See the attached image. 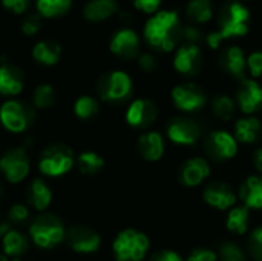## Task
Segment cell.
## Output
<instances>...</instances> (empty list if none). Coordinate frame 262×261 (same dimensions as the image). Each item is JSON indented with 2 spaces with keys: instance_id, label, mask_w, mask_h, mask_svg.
<instances>
[{
  "instance_id": "obj_1",
  "label": "cell",
  "mask_w": 262,
  "mask_h": 261,
  "mask_svg": "<svg viewBox=\"0 0 262 261\" xmlns=\"http://www.w3.org/2000/svg\"><path fill=\"white\" fill-rule=\"evenodd\" d=\"M252 23L250 8L238 0H226L220 9H216V29L209 31L204 35V42L209 49L216 51L226 40L243 38L249 35Z\"/></svg>"
},
{
  "instance_id": "obj_2",
  "label": "cell",
  "mask_w": 262,
  "mask_h": 261,
  "mask_svg": "<svg viewBox=\"0 0 262 261\" xmlns=\"http://www.w3.org/2000/svg\"><path fill=\"white\" fill-rule=\"evenodd\" d=\"M181 15L175 9H160L143 25L144 42L158 52H173L181 42Z\"/></svg>"
},
{
  "instance_id": "obj_3",
  "label": "cell",
  "mask_w": 262,
  "mask_h": 261,
  "mask_svg": "<svg viewBox=\"0 0 262 261\" xmlns=\"http://www.w3.org/2000/svg\"><path fill=\"white\" fill-rule=\"evenodd\" d=\"M31 242L43 249L51 251L57 248L66 238V228L63 222L54 214H40L37 215L28 228Z\"/></svg>"
},
{
  "instance_id": "obj_4",
  "label": "cell",
  "mask_w": 262,
  "mask_h": 261,
  "mask_svg": "<svg viewBox=\"0 0 262 261\" xmlns=\"http://www.w3.org/2000/svg\"><path fill=\"white\" fill-rule=\"evenodd\" d=\"M149 249V237L134 228L120 231L112 243V252L117 261H144Z\"/></svg>"
},
{
  "instance_id": "obj_5",
  "label": "cell",
  "mask_w": 262,
  "mask_h": 261,
  "mask_svg": "<svg viewBox=\"0 0 262 261\" xmlns=\"http://www.w3.org/2000/svg\"><path fill=\"white\" fill-rule=\"evenodd\" d=\"M74 165H75L74 151L63 143H55L48 146L38 158L40 174L49 178H58L66 175L68 172H71Z\"/></svg>"
},
{
  "instance_id": "obj_6",
  "label": "cell",
  "mask_w": 262,
  "mask_h": 261,
  "mask_svg": "<svg viewBox=\"0 0 262 261\" xmlns=\"http://www.w3.org/2000/svg\"><path fill=\"white\" fill-rule=\"evenodd\" d=\"M134 89L132 77L123 69H114L104 74L98 83V95L103 102L120 103L130 97Z\"/></svg>"
},
{
  "instance_id": "obj_7",
  "label": "cell",
  "mask_w": 262,
  "mask_h": 261,
  "mask_svg": "<svg viewBox=\"0 0 262 261\" xmlns=\"http://www.w3.org/2000/svg\"><path fill=\"white\" fill-rule=\"evenodd\" d=\"M32 109L20 100L9 98L0 105V125L11 134L26 132L32 123Z\"/></svg>"
},
{
  "instance_id": "obj_8",
  "label": "cell",
  "mask_w": 262,
  "mask_h": 261,
  "mask_svg": "<svg viewBox=\"0 0 262 261\" xmlns=\"http://www.w3.org/2000/svg\"><path fill=\"white\" fill-rule=\"evenodd\" d=\"M170 98L175 108L186 114H193L201 111L209 100L206 91L193 82H184L175 85L170 91Z\"/></svg>"
},
{
  "instance_id": "obj_9",
  "label": "cell",
  "mask_w": 262,
  "mask_h": 261,
  "mask_svg": "<svg viewBox=\"0 0 262 261\" xmlns=\"http://www.w3.org/2000/svg\"><path fill=\"white\" fill-rule=\"evenodd\" d=\"M0 172L3 178L11 185L25 182L31 172V162L25 148L8 149L0 157Z\"/></svg>"
},
{
  "instance_id": "obj_10",
  "label": "cell",
  "mask_w": 262,
  "mask_h": 261,
  "mask_svg": "<svg viewBox=\"0 0 262 261\" xmlns=\"http://www.w3.org/2000/svg\"><path fill=\"white\" fill-rule=\"evenodd\" d=\"M204 148L212 160L223 163L233 160L238 155L239 143L232 132L226 129H215L204 138Z\"/></svg>"
},
{
  "instance_id": "obj_11",
  "label": "cell",
  "mask_w": 262,
  "mask_h": 261,
  "mask_svg": "<svg viewBox=\"0 0 262 261\" xmlns=\"http://www.w3.org/2000/svg\"><path fill=\"white\" fill-rule=\"evenodd\" d=\"M109 51L118 58L134 60L141 52V37L132 26H121L109 38Z\"/></svg>"
},
{
  "instance_id": "obj_12",
  "label": "cell",
  "mask_w": 262,
  "mask_h": 261,
  "mask_svg": "<svg viewBox=\"0 0 262 261\" xmlns=\"http://www.w3.org/2000/svg\"><path fill=\"white\" fill-rule=\"evenodd\" d=\"M172 66L183 77H195L203 68V48L195 43H180L173 51Z\"/></svg>"
},
{
  "instance_id": "obj_13",
  "label": "cell",
  "mask_w": 262,
  "mask_h": 261,
  "mask_svg": "<svg viewBox=\"0 0 262 261\" xmlns=\"http://www.w3.org/2000/svg\"><path fill=\"white\" fill-rule=\"evenodd\" d=\"M66 243L68 246L77 252V254H94L101 246V237L100 234L84 225H74L66 229Z\"/></svg>"
},
{
  "instance_id": "obj_14",
  "label": "cell",
  "mask_w": 262,
  "mask_h": 261,
  "mask_svg": "<svg viewBox=\"0 0 262 261\" xmlns=\"http://www.w3.org/2000/svg\"><path fill=\"white\" fill-rule=\"evenodd\" d=\"M167 138L177 146H193L201 138V126L189 117H177L166 128Z\"/></svg>"
},
{
  "instance_id": "obj_15",
  "label": "cell",
  "mask_w": 262,
  "mask_h": 261,
  "mask_svg": "<svg viewBox=\"0 0 262 261\" xmlns=\"http://www.w3.org/2000/svg\"><path fill=\"white\" fill-rule=\"evenodd\" d=\"M158 118V106L150 98H135L126 109V123L135 129H149Z\"/></svg>"
},
{
  "instance_id": "obj_16",
  "label": "cell",
  "mask_w": 262,
  "mask_h": 261,
  "mask_svg": "<svg viewBox=\"0 0 262 261\" xmlns=\"http://www.w3.org/2000/svg\"><path fill=\"white\" fill-rule=\"evenodd\" d=\"M235 102L244 115H256L262 109V85L249 77L241 80Z\"/></svg>"
},
{
  "instance_id": "obj_17",
  "label": "cell",
  "mask_w": 262,
  "mask_h": 261,
  "mask_svg": "<svg viewBox=\"0 0 262 261\" xmlns=\"http://www.w3.org/2000/svg\"><path fill=\"white\" fill-rule=\"evenodd\" d=\"M203 200L207 206L218 211H230L236 206L238 195L226 182H212L203 191Z\"/></svg>"
},
{
  "instance_id": "obj_18",
  "label": "cell",
  "mask_w": 262,
  "mask_h": 261,
  "mask_svg": "<svg viewBox=\"0 0 262 261\" xmlns=\"http://www.w3.org/2000/svg\"><path fill=\"white\" fill-rule=\"evenodd\" d=\"M212 174V166L204 157H192L186 160L180 171L178 178L180 183L186 188H198L201 186Z\"/></svg>"
},
{
  "instance_id": "obj_19",
  "label": "cell",
  "mask_w": 262,
  "mask_h": 261,
  "mask_svg": "<svg viewBox=\"0 0 262 261\" xmlns=\"http://www.w3.org/2000/svg\"><path fill=\"white\" fill-rule=\"evenodd\" d=\"M121 11L118 0H86L81 8V17L92 25H100L118 15Z\"/></svg>"
},
{
  "instance_id": "obj_20",
  "label": "cell",
  "mask_w": 262,
  "mask_h": 261,
  "mask_svg": "<svg viewBox=\"0 0 262 261\" xmlns=\"http://www.w3.org/2000/svg\"><path fill=\"white\" fill-rule=\"evenodd\" d=\"M247 55L244 49L239 45H230L227 46L220 58V65L224 72L232 75L236 80H244L247 78Z\"/></svg>"
},
{
  "instance_id": "obj_21",
  "label": "cell",
  "mask_w": 262,
  "mask_h": 261,
  "mask_svg": "<svg viewBox=\"0 0 262 261\" xmlns=\"http://www.w3.org/2000/svg\"><path fill=\"white\" fill-rule=\"evenodd\" d=\"M137 151L146 162H158L166 152L164 137L158 131H146L137 140Z\"/></svg>"
},
{
  "instance_id": "obj_22",
  "label": "cell",
  "mask_w": 262,
  "mask_h": 261,
  "mask_svg": "<svg viewBox=\"0 0 262 261\" xmlns=\"http://www.w3.org/2000/svg\"><path fill=\"white\" fill-rule=\"evenodd\" d=\"M25 89L23 72L12 63H0V95L3 97H17Z\"/></svg>"
},
{
  "instance_id": "obj_23",
  "label": "cell",
  "mask_w": 262,
  "mask_h": 261,
  "mask_svg": "<svg viewBox=\"0 0 262 261\" xmlns=\"http://www.w3.org/2000/svg\"><path fill=\"white\" fill-rule=\"evenodd\" d=\"M184 17L187 23L195 26H206L216 17V6L213 0H187L184 6Z\"/></svg>"
},
{
  "instance_id": "obj_24",
  "label": "cell",
  "mask_w": 262,
  "mask_h": 261,
  "mask_svg": "<svg viewBox=\"0 0 262 261\" xmlns=\"http://www.w3.org/2000/svg\"><path fill=\"white\" fill-rule=\"evenodd\" d=\"M233 137L238 143L255 145L262 137V122L256 115H244L236 120Z\"/></svg>"
},
{
  "instance_id": "obj_25",
  "label": "cell",
  "mask_w": 262,
  "mask_h": 261,
  "mask_svg": "<svg viewBox=\"0 0 262 261\" xmlns=\"http://www.w3.org/2000/svg\"><path fill=\"white\" fill-rule=\"evenodd\" d=\"M31 57L35 63L41 66H55L61 58V46L55 40H38L31 48Z\"/></svg>"
},
{
  "instance_id": "obj_26",
  "label": "cell",
  "mask_w": 262,
  "mask_h": 261,
  "mask_svg": "<svg viewBox=\"0 0 262 261\" xmlns=\"http://www.w3.org/2000/svg\"><path fill=\"white\" fill-rule=\"evenodd\" d=\"M28 205L37 212H45L52 203V191L41 178H34L26 189Z\"/></svg>"
},
{
  "instance_id": "obj_27",
  "label": "cell",
  "mask_w": 262,
  "mask_h": 261,
  "mask_svg": "<svg viewBox=\"0 0 262 261\" xmlns=\"http://www.w3.org/2000/svg\"><path fill=\"white\" fill-rule=\"evenodd\" d=\"M239 198L246 208L262 211V175H250L243 182Z\"/></svg>"
},
{
  "instance_id": "obj_28",
  "label": "cell",
  "mask_w": 262,
  "mask_h": 261,
  "mask_svg": "<svg viewBox=\"0 0 262 261\" xmlns=\"http://www.w3.org/2000/svg\"><path fill=\"white\" fill-rule=\"evenodd\" d=\"M2 249L5 257L18 258L29 249V240L23 232L17 229H8L2 235Z\"/></svg>"
},
{
  "instance_id": "obj_29",
  "label": "cell",
  "mask_w": 262,
  "mask_h": 261,
  "mask_svg": "<svg viewBox=\"0 0 262 261\" xmlns=\"http://www.w3.org/2000/svg\"><path fill=\"white\" fill-rule=\"evenodd\" d=\"M72 3L74 0H34L37 15L46 20L64 17L72 9Z\"/></svg>"
},
{
  "instance_id": "obj_30",
  "label": "cell",
  "mask_w": 262,
  "mask_h": 261,
  "mask_svg": "<svg viewBox=\"0 0 262 261\" xmlns=\"http://www.w3.org/2000/svg\"><path fill=\"white\" fill-rule=\"evenodd\" d=\"M226 228L236 235H244L250 228V209L244 205L233 206L226 218Z\"/></svg>"
},
{
  "instance_id": "obj_31",
  "label": "cell",
  "mask_w": 262,
  "mask_h": 261,
  "mask_svg": "<svg viewBox=\"0 0 262 261\" xmlns=\"http://www.w3.org/2000/svg\"><path fill=\"white\" fill-rule=\"evenodd\" d=\"M75 165H77L80 174H83L86 177H95L103 171L104 158L95 151H84V152L78 154V157L75 158Z\"/></svg>"
},
{
  "instance_id": "obj_32",
  "label": "cell",
  "mask_w": 262,
  "mask_h": 261,
  "mask_svg": "<svg viewBox=\"0 0 262 261\" xmlns=\"http://www.w3.org/2000/svg\"><path fill=\"white\" fill-rule=\"evenodd\" d=\"M210 111H212L215 118H218L221 122H229L235 115L236 102H235L233 97H230L227 94L215 95L210 100Z\"/></svg>"
},
{
  "instance_id": "obj_33",
  "label": "cell",
  "mask_w": 262,
  "mask_h": 261,
  "mask_svg": "<svg viewBox=\"0 0 262 261\" xmlns=\"http://www.w3.org/2000/svg\"><path fill=\"white\" fill-rule=\"evenodd\" d=\"M72 111H74L75 117H78L80 120H91V118L98 115V112H100V102L94 95L83 94V95H80L74 102Z\"/></svg>"
},
{
  "instance_id": "obj_34",
  "label": "cell",
  "mask_w": 262,
  "mask_h": 261,
  "mask_svg": "<svg viewBox=\"0 0 262 261\" xmlns=\"http://www.w3.org/2000/svg\"><path fill=\"white\" fill-rule=\"evenodd\" d=\"M55 98H57L55 88L51 83L37 85L34 88V91H32V95H31L32 105L37 109H49V108H52L54 103H55Z\"/></svg>"
},
{
  "instance_id": "obj_35",
  "label": "cell",
  "mask_w": 262,
  "mask_h": 261,
  "mask_svg": "<svg viewBox=\"0 0 262 261\" xmlns=\"http://www.w3.org/2000/svg\"><path fill=\"white\" fill-rule=\"evenodd\" d=\"M216 254H218V261H246L244 251L236 243L232 242H224Z\"/></svg>"
},
{
  "instance_id": "obj_36",
  "label": "cell",
  "mask_w": 262,
  "mask_h": 261,
  "mask_svg": "<svg viewBox=\"0 0 262 261\" xmlns=\"http://www.w3.org/2000/svg\"><path fill=\"white\" fill-rule=\"evenodd\" d=\"M247 74L250 78L258 80L262 77V49H255L247 54Z\"/></svg>"
},
{
  "instance_id": "obj_37",
  "label": "cell",
  "mask_w": 262,
  "mask_h": 261,
  "mask_svg": "<svg viewBox=\"0 0 262 261\" xmlns=\"http://www.w3.org/2000/svg\"><path fill=\"white\" fill-rule=\"evenodd\" d=\"M41 31V18L37 14H29L20 22V32L26 37H35Z\"/></svg>"
},
{
  "instance_id": "obj_38",
  "label": "cell",
  "mask_w": 262,
  "mask_h": 261,
  "mask_svg": "<svg viewBox=\"0 0 262 261\" xmlns=\"http://www.w3.org/2000/svg\"><path fill=\"white\" fill-rule=\"evenodd\" d=\"M249 252L255 261H262V226H258L252 231L249 238Z\"/></svg>"
},
{
  "instance_id": "obj_39",
  "label": "cell",
  "mask_w": 262,
  "mask_h": 261,
  "mask_svg": "<svg viewBox=\"0 0 262 261\" xmlns=\"http://www.w3.org/2000/svg\"><path fill=\"white\" fill-rule=\"evenodd\" d=\"M29 218V208L23 203H15L8 211V222L14 225H21Z\"/></svg>"
},
{
  "instance_id": "obj_40",
  "label": "cell",
  "mask_w": 262,
  "mask_h": 261,
  "mask_svg": "<svg viewBox=\"0 0 262 261\" xmlns=\"http://www.w3.org/2000/svg\"><path fill=\"white\" fill-rule=\"evenodd\" d=\"M2 6L5 11L14 14V15H23L28 12V9L31 8L32 0H0Z\"/></svg>"
},
{
  "instance_id": "obj_41",
  "label": "cell",
  "mask_w": 262,
  "mask_h": 261,
  "mask_svg": "<svg viewBox=\"0 0 262 261\" xmlns=\"http://www.w3.org/2000/svg\"><path fill=\"white\" fill-rule=\"evenodd\" d=\"M137 65L143 72L152 74L158 68V58L152 52H140V55L137 57Z\"/></svg>"
},
{
  "instance_id": "obj_42",
  "label": "cell",
  "mask_w": 262,
  "mask_h": 261,
  "mask_svg": "<svg viewBox=\"0 0 262 261\" xmlns=\"http://www.w3.org/2000/svg\"><path fill=\"white\" fill-rule=\"evenodd\" d=\"M130 2H132V6L138 12L146 14V15H152L161 9V5L164 0H130Z\"/></svg>"
},
{
  "instance_id": "obj_43",
  "label": "cell",
  "mask_w": 262,
  "mask_h": 261,
  "mask_svg": "<svg viewBox=\"0 0 262 261\" xmlns=\"http://www.w3.org/2000/svg\"><path fill=\"white\" fill-rule=\"evenodd\" d=\"M186 261H218V254L209 248H195Z\"/></svg>"
},
{
  "instance_id": "obj_44",
  "label": "cell",
  "mask_w": 262,
  "mask_h": 261,
  "mask_svg": "<svg viewBox=\"0 0 262 261\" xmlns=\"http://www.w3.org/2000/svg\"><path fill=\"white\" fill-rule=\"evenodd\" d=\"M152 261H184L181 258V255L175 251H161L158 254H155L152 257Z\"/></svg>"
},
{
  "instance_id": "obj_45",
  "label": "cell",
  "mask_w": 262,
  "mask_h": 261,
  "mask_svg": "<svg viewBox=\"0 0 262 261\" xmlns=\"http://www.w3.org/2000/svg\"><path fill=\"white\" fill-rule=\"evenodd\" d=\"M252 162H253V166H255L256 172H259V175H262V146L261 148H256L253 151Z\"/></svg>"
},
{
  "instance_id": "obj_46",
  "label": "cell",
  "mask_w": 262,
  "mask_h": 261,
  "mask_svg": "<svg viewBox=\"0 0 262 261\" xmlns=\"http://www.w3.org/2000/svg\"><path fill=\"white\" fill-rule=\"evenodd\" d=\"M8 231V223H2L0 225V235H3Z\"/></svg>"
},
{
  "instance_id": "obj_47",
  "label": "cell",
  "mask_w": 262,
  "mask_h": 261,
  "mask_svg": "<svg viewBox=\"0 0 262 261\" xmlns=\"http://www.w3.org/2000/svg\"><path fill=\"white\" fill-rule=\"evenodd\" d=\"M0 261H20L18 258H8V257H5L3 254H0Z\"/></svg>"
},
{
  "instance_id": "obj_48",
  "label": "cell",
  "mask_w": 262,
  "mask_h": 261,
  "mask_svg": "<svg viewBox=\"0 0 262 261\" xmlns=\"http://www.w3.org/2000/svg\"><path fill=\"white\" fill-rule=\"evenodd\" d=\"M238 2H243V3H247V2H252V0H238Z\"/></svg>"
}]
</instances>
